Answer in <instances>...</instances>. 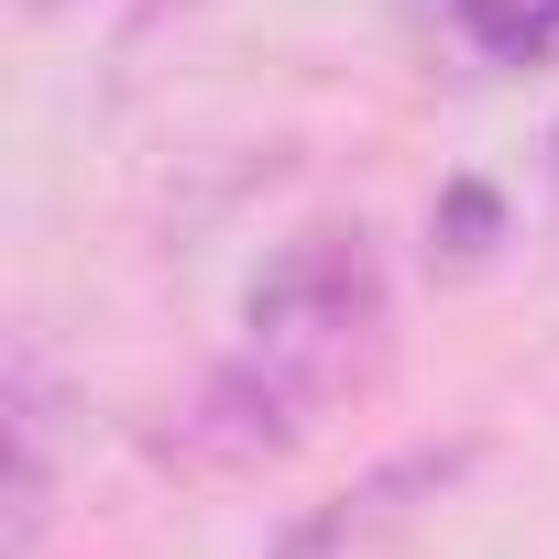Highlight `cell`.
I'll use <instances>...</instances> for the list:
<instances>
[{
	"mask_svg": "<svg viewBox=\"0 0 559 559\" xmlns=\"http://www.w3.org/2000/svg\"><path fill=\"white\" fill-rule=\"evenodd\" d=\"M395 362V286L362 219H308L297 241H274V263L241 297V352L209 373L187 439L209 461H274L297 450L330 406L373 395Z\"/></svg>",
	"mask_w": 559,
	"mask_h": 559,
	"instance_id": "obj_1",
	"label": "cell"
},
{
	"mask_svg": "<svg viewBox=\"0 0 559 559\" xmlns=\"http://www.w3.org/2000/svg\"><path fill=\"white\" fill-rule=\"evenodd\" d=\"M461 461H472V450H406V461H384L362 493H341L330 515H308V526L286 537V559H341V548H362V537L406 526V515H417V493H439Z\"/></svg>",
	"mask_w": 559,
	"mask_h": 559,
	"instance_id": "obj_2",
	"label": "cell"
},
{
	"mask_svg": "<svg viewBox=\"0 0 559 559\" xmlns=\"http://www.w3.org/2000/svg\"><path fill=\"white\" fill-rule=\"evenodd\" d=\"M56 493V461H45V384H34V362H12V559H34V537H45V504Z\"/></svg>",
	"mask_w": 559,
	"mask_h": 559,
	"instance_id": "obj_3",
	"label": "cell"
},
{
	"mask_svg": "<svg viewBox=\"0 0 559 559\" xmlns=\"http://www.w3.org/2000/svg\"><path fill=\"white\" fill-rule=\"evenodd\" d=\"M483 67H559V0H450Z\"/></svg>",
	"mask_w": 559,
	"mask_h": 559,
	"instance_id": "obj_4",
	"label": "cell"
},
{
	"mask_svg": "<svg viewBox=\"0 0 559 559\" xmlns=\"http://www.w3.org/2000/svg\"><path fill=\"white\" fill-rule=\"evenodd\" d=\"M493 219H504V209H493V187H472V176L428 209V230L450 241V263H483V252H493Z\"/></svg>",
	"mask_w": 559,
	"mask_h": 559,
	"instance_id": "obj_5",
	"label": "cell"
},
{
	"mask_svg": "<svg viewBox=\"0 0 559 559\" xmlns=\"http://www.w3.org/2000/svg\"><path fill=\"white\" fill-rule=\"evenodd\" d=\"M548 154H559V143H548Z\"/></svg>",
	"mask_w": 559,
	"mask_h": 559,
	"instance_id": "obj_6",
	"label": "cell"
}]
</instances>
